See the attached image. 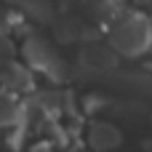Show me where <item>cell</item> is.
<instances>
[{
    "label": "cell",
    "instance_id": "obj_5",
    "mask_svg": "<svg viewBox=\"0 0 152 152\" xmlns=\"http://www.w3.org/2000/svg\"><path fill=\"white\" fill-rule=\"evenodd\" d=\"M21 136H24V128H21V126H13V131H11V136H8V147L13 152L21 147Z\"/></svg>",
    "mask_w": 152,
    "mask_h": 152
},
{
    "label": "cell",
    "instance_id": "obj_3",
    "mask_svg": "<svg viewBox=\"0 0 152 152\" xmlns=\"http://www.w3.org/2000/svg\"><path fill=\"white\" fill-rule=\"evenodd\" d=\"M120 144V134H118V128H112V126H107V123H96L94 128H91V147L99 152H107V150H115Z\"/></svg>",
    "mask_w": 152,
    "mask_h": 152
},
{
    "label": "cell",
    "instance_id": "obj_1",
    "mask_svg": "<svg viewBox=\"0 0 152 152\" xmlns=\"http://www.w3.org/2000/svg\"><path fill=\"white\" fill-rule=\"evenodd\" d=\"M112 45L120 51V53H126V56H139V53H144L147 48H150L152 43V29L150 24H147V19H142V16H126L115 29H112Z\"/></svg>",
    "mask_w": 152,
    "mask_h": 152
},
{
    "label": "cell",
    "instance_id": "obj_4",
    "mask_svg": "<svg viewBox=\"0 0 152 152\" xmlns=\"http://www.w3.org/2000/svg\"><path fill=\"white\" fill-rule=\"evenodd\" d=\"M5 86L29 91V88H32V80H29V75H27L24 69H19V64H11V67H8V75H5Z\"/></svg>",
    "mask_w": 152,
    "mask_h": 152
},
{
    "label": "cell",
    "instance_id": "obj_2",
    "mask_svg": "<svg viewBox=\"0 0 152 152\" xmlns=\"http://www.w3.org/2000/svg\"><path fill=\"white\" fill-rule=\"evenodd\" d=\"M24 56H27V61H29L32 67H37V69H43V72H48L51 77H59L56 56L48 51V45H45V43H40V40H29V43L24 45Z\"/></svg>",
    "mask_w": 152,
    "mask_h": 152
}]
</instances>
